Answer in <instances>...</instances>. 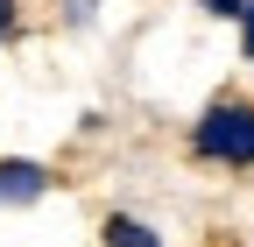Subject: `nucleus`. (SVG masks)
Instances as JSON below:
<instances>
[{"label":"nucleus","instance_id":"20e7f679","mask_svg":"<svg viewBox=\"0 0 254 247\" xmlns=\"http://www.w3.org/2000/svg\"><path fill=\"white\" fill-rule=\"evenodd\" d=\"M99 21V0H64V28H92Z\"/></svg>","mask_w":254,"mask_h":247},{"label":"nucleus","instance_id":"39448f33","mask_svg":"<svg viewBox=\"0 0 254 247\" xmlns=\"http://www.w3.org/2000/svg\"><path fill=\"white\" fill-rule=\"evenodd\" d=\"M21 36V0H0V43Z\"/></svg>","mask_w":254,"mask_h":247},{"label":"nucleus","instance_id":"f257e3e1","mask_svg":"<svg viewBox=\"0 0 254 247\" xmlns=\"http://www.w3.org/2000/svg\"><path fill=\"white\" fill-rule=\"evenodd\" d=\"M190 156L226 163V170H254V99H212L190 127Z\"/></svg>","mask_w":254,"mask_h":247},{"label":"nucleus","instance_id":"f03ea898","mask_svg":"<svg viewBox=\"0 0 254 247\" xmlns=\"http://www.w3.org/2000/svg\"><path fill=\"white\" fill-rule=\"evenodd\" d=\"M50 170L36 163V156H7L0 163V212H21V205H36V198H50Z\"/></svg>","mask_w":254,"mask_h":247},{"label":"nucleus","instance_id":"7ed1b4c3","mask_svg":"<svg viewBox=\"0 0 254 247\" xmlns=\"http://www.w3.org/2000/svg\"><path fill=\"white\" fill-rule=\"evenodd\" d=\"M99 247H163V233H155L148 219H134V212H113V219L99 226Z\"/></svg>","mask_w":254,"mask_h":247},{"label":"nucleus","instance_id":"423d86ee","mask_svg":"<svg viewBox=\"0 0 254 247\" xmlns=\"http://www.w3.org/2000/svg\"><path fill=\"white\" fill-rule=\"evenodd\" d=\"M198 7H205L212 21H240V7H247V0H198Z\"/></svg>","mask_w":254,"mask_h":247},{"label":"nucleus","instance_id":"0eeeda50","mask_svg":"<svg viewBox=\"0 0 254 247\" xmlns=\"http://www.w3.org/2000/svg\"><path fill=\"white\" fill-rule=\"evenodd\" d=\"M240 57H247V64H254V0H247V7H240Z\"/></svg>","mask_w":254,"mask_h":247}]
</instances>
